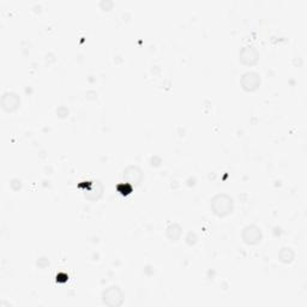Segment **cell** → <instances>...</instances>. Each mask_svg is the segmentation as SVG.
<instances>
[{"instance_id":"cell-1","label":"cell","mask_w":307,"mask_h":307,"mask_svg":"<svg viewBox=\"0 0 307 307\" xmlns=\"http://www.w3.org/2000/svg\"><path fill=\"white\" fill-rule=\"evenodd\" d=\"M211 209L215 215L225 217L233 210V199L227 194H217L212 198Z\"/></svg>"},{"instance_id":"cell-2","label":"cell","mask_w":307,"mask_h":307,"mask_svg":"<svg viewBox=\"0 0 307 307\" xmlns=\"http://www.w3.org/2000/svg\"><path fill=\"white\" fill-rule=\"evenodd\" d=\"M103 304L108 306H120L124 300V294L122 289L117 286H111L102 293Z\"/></svg>"},{"instance_id":"cell-3","label":"cell","mask_w":307,"mask_h":307,"mask_svg":"<svg viewBox=\"0 0 307 307\" xmlns=\"http://www.w3.org/2000/svg\"><path fill=\"white\" fill-rule=\"evenodd\" d=\"M263 234L262 231H260L259 227L251 225V226H246L243 231V240L245 242L247 245H256L262 240Z\"/></svg>"},{"instance_id":"cell-4","label":"cell","mask_w":307,"mask_h":307,"mask_svg":"<svg viewBox=\"0 0 307 307\" xmlns=\"http://www.w3.org/2000/svg\"><path fill=\"white\" fill-rule=\"evenodd\" d=\"M240 83H242V87L246 91H253L260 85V76L257 72L249 71V72L243 74Z\"/></svg>"},{"instance_id":"cell-5","label":"cell","mask_w":307,"mask_h":307,"mask_svg":"<svg viewBox=\"0 0 307 307\" xmlns=\"http://www.w3.org/2000/svg\"><path fill=\"white\" fill-rule=\"evenodd\" d=\"M239 58L242 60L243 64L254 65L258 61V59H259V53L252 46H246V47H243L242 51H240Z\"/></svg>"},{"instance_id":"cell-6","label":"cell","mask_w":307,"mask_h":307,"mask_svg":"<svg viewBox=\"0 0 307 307\" xmlns=\"http://www.w3.org/2000/svg\"><path fill=\"white\" fill-rule=\"evenodd\" d=\"M21 100L15 93H5L1 97V106L6 112H13L18 108Z\"/></svg>"},{"instance_id":"cell-7","label":"cell","mask_w":307,"mask_h":307,"mask_svg":"<svg viewBox=\"0 0 307 307\" xmlns=\"http://www.w3.org/2000/svg\"><path fill=\"white\" fill-rule=\"evenodd\" d=\"M142 171L136 166H130L124 171V179L131 184L132 186H136L142 182Z\"/></svg>"},{"instance_id":"cell-8","label":"cell","mask_w":307,"mask_h":307,"mask_svg":"<svg viewBox=\"0 0 307 307\" xmlns=\"http://www.w3.org/2000/svg\"><path fill=\"white\" fill-rule=\"evenodd\" d=\"M180 234H182V228L174 223V225H171L167 228V235L169 239H172L173 242H177L178 239L180 238Z\"/></svg>"},{"instance_id":"cell-9","label":"cell","mask_w":307,"mask_h":307,"mask_svg":"<svg viewBox=\"0 0 307 307\" xmlns=\"http://www.w3.org/2000/svg\"><path fill=\"white\" fill-rule=\"evenodd\" d=\"M280 260L283 263H291L293 259H294V252L292 251L291 248H282L280 252Z\"/></svg>"}]
</instances>
